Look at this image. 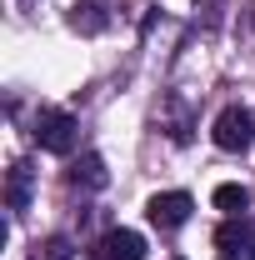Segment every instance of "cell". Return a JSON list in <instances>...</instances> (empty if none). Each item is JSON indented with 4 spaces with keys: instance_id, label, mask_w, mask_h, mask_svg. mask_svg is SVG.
Segmentation results:
<instances>
[{
    "instance_id": "4",
    "label": "cell",
    "mask_w": 255,
    "mask_h": 260,
    "mask_svg": "<svg viewBox=\"0 0 255 260\" xmlns=\"http://www.w3.org/2000/svg\"><path fill=\"white\" fill-rule=\"evenodd\" d=\"M215 245H220V260H255V230L240 220V215H230L220 230H215Z\"/></svg>"
},
{
    "instance_id": "8",
    "label": "cell",
    "mask_w": 255,
    "mask_h": 260,
    "mask_svg": "<svg viewBox=\"0 0 255 260\" xmlns=\"http://www.w3.org/2000/svg\"><path fill=\"white\" fill-rule=\"evenodd\" d=\"M70 180H75V185H80V180H85V185H105V165H100V155H85V160L70 170Z\"/></svg>"
},
{
    "instance_id": "6",
    "label": "cell",
    "mask_w": 255,
    "mask_h": 260,
    "mask_svg": "<svg viewBox=\"0 0 255 260\" xmlns=\"http://www.w3.org/2000/svg\"><path fill=\"white\" fill-rule=\"evenodd\" d=\"M25 200H30V170H25V165H10V185H5V205H10V210H25Z\"/></svg>"
},
{
    "instance_id": "7",
    "label": "cell",
    "mask_w": 255,
    "mask_h": 260,
    "mask_svg": "<svg viewBox=\"0 0 255 260\" xmlns=\"http://www.w3.org/2000/svg\"><path fill=\"white\" fill-rule=\"evenodd\" d=\"M215 205H220L225 215H240L250 205V195H245V185H215Z\"/></svg>"
},
{
    "instance_id": "3",
    "label": "cell",
    "mask_w": 255,
    "mask_h": 260,
    "mask_svg": "<svg viewBox=\"0 0 255 260\" xmlns=\"http://www.w3.org/2000/svg\"><path fill=\"white\" fill-rule=\"evenodd\" d=\"M250 130H255V120H250V110H240V105H230V110H220L215 115V145L220 150H245L250 145Z\"/></svg>"
},
{
    "instance_id": "5",
    "label": "cell",
    "mask_w": 255,
    "mask_h": 260,
    "mask_svg": "<svg viewBox=\"0 0 255 260\" xmlns=\"http://www.w3.org/2000/svg\"><path fill=\"white\" fill-rule=\"evenodd\" d=\"M105 260H145V235L140 230H110L105 235Z\"/></svg>"
},
{
    "instance_id": "1",
    "label": "cell",
    "mask_w": 255,
    "mask_h": 260,
    "mask_svg": "<svg viewBox=\"0 0 255 260\" xmlns=\"http://www.w3.org/2000/svg\"><path fill=\"white\" fill-rule=\"evenodd\" d=\"M35 140H40V150L65 155V150L75 145V115H70V110H45V115L35 120Z\"/></svg>"
},
{
    "instance_id": "2",
    "label": "cell",
    "mask_w": 255,
    "mask_h": 260,
    "mask_svg": "<svg viewBox=\"0 0 255 260\" xmlns=\"http://www.w3.org/2000/svg\"><path fill=\"white\" fill-rule=\"evenodd\" d=\"M190 210H195V200H190L185 190H160V195H150V205H145V215H150L160 230L185 225V220H190Z\"/></svg>"
},
{
    "instance_id": "9",
    "label": "cell",
    "mask_w": 255,
    "mask_h": 260,
    "mask_svg": "<svg viewBox=\"0 0 255 260\" xmlns=\"http://www.w3.org/2000/svg\"><path fill=\"white\" fill-rule=\"evenodd\" d=\"M75 25L100 30V5H95V0H80V5H75Z\"/></svg>"
}]
</instances>
